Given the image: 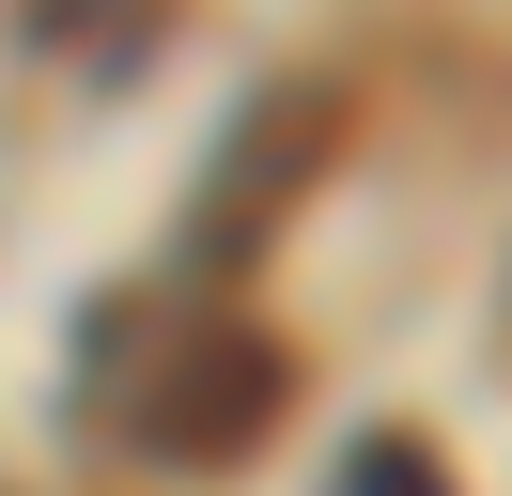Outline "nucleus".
Instances as JSON below:
<instances>
[{
	"mask_svg": "<svg viewBox=\"0 0 512 496\" xmlns=\"http://www.w3.org/2000/svg\"><path fill=\"white\" fill-rule=\"evenodd\" d=\"M326 124H342V78H280L264 109H233V155H218V186L187 202V279H233L249 217L280 233V202L326 171Z\"/></svg>",
	"mask_w": 512,
	"mask_h": 496,
	"instance_id": "2",
	"label": "nucleus"
},
{
	"mask_svg": "<svg viewBox=\"0 0 512 496\" xmlns=\"http://www.w3.org/2000/svg\"><path fill=\"white\" fill-rule=\"evenodd\" d=\"M280 403H295V357L264 326H187L156 357V388L125 403V434H140V465H187V481H218V465H249L264 434H280Z\"/></svg>",
	"mask_w": 512,
	"mask_h": 496,
	"instance_id": "1",
	"label": "nucleus"
},
{
	"mask_svg": "<svg viewBox=\"0 0 512 496\" xmlns=\"http://www.w3.org/2000/svg\"><path fill=\"white\" fill-rule=\"evenodd\" d=\"M326 496H466V481H450V450H435V434H357Z\"/></svg>",
	"mask_w": 512,
	"mask_h": 496,
	"instance_id": "3",
	"label": "nucleus"
}]
</instances>
